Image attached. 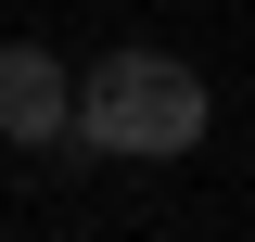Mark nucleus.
Returning <instances> with one entry per match:
<instances>
[{"label":"nucleus","instance_id":"obj_2","mask_svg":"<svg viewBox=\"0 0 255 242\" xmlns=\"http://www.w3.org/2000/svg\"><path fill=\"white\" fill-rule=\"evenodd\" d=\"M64 115H77V77H64V51H38V38H0V140L51 153Z\"/></svg>","mask_w":255,"mask_h":242},{"label":"nucleus","instance_id":"obj_1","mask_svg":"<svg viewBox=\"0 0 255 242\" xmlns=\"http://www.w3.org/2000/svg\"><path fill=\"white\" fill-rule=\"evenodd\" d=\"M204 115H217V90H204L179 51H102L90 77H77L64 140L77 153H128V166H179V153L204 140Z\"/></svg>","mask_w":255,"mask_h":242}]
</instances>
